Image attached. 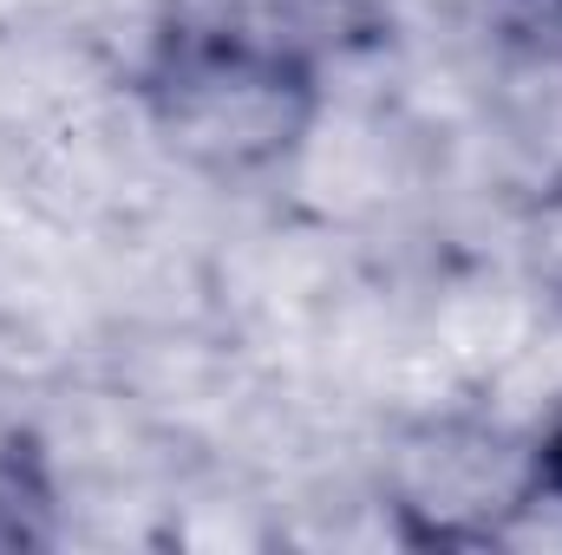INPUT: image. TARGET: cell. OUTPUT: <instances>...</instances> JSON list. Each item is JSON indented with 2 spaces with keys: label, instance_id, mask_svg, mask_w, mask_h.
Here are the masks:
<instances>
[{
  "label": "cell",
  "instance_id": "cell-1",
  "mask_svg": "<svg viewBox=\"0 0 562 555\" xmlns=\"http://www.w3.org/2000/svg\"><path fill=\"white\" fill-rule=\"evenodd\" d=\"M144 99L183 157L210 170H256L301 138L314 112V72L262 26L183 20L157 39Z\"/></svg>",
  "mask_w": 562,
  "mask_h": 555
},
{
  "label": "cell",
  "instance_id": "cell-2",
  "mask_svg": "<svg viewBox=\"0 0 562 555\" xmlns=\"http://www.w3.org/2000/svg\"><path fill=\"white\" fill-rule=\"evenodd\" d=\"M40 503H46L40 477H33L20 457H0V550H13V543H40V530L26 523Z\"/></svg>",
  "mask_w": 562,
  "mask_h": 555
},
{
  "label": "cell",
  "instance_id": "cell-3",
  "mask_svg": "<svg viewBox=\"0 0 562 555\" xmlns=\"http://www.w3.org/2000/svg\"><path fill=\"white\" fill-rule=\"evenodd\" d=\"M530 269H537V281L562 301V183L537 203V223H530Z\"/></svg>",
  "mask_w": 562,
  "mask_h": 555
},
{
  "label": "cell",
  "instance_id": "cell-4",
  "mask_svg": "<svg viewBox=\"0 0 562 555\" xmlns=\"http://www.w3.org/2000/svg\"><path fill=\"white\" fill-rule=\"evenodd\" d=\"M537 490L562 503V418L543 431V444H537Z\"/></svg>",
  "mask_w": 562,
  "mask_h": 555
}]
</instances>
